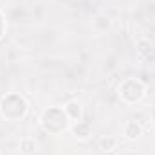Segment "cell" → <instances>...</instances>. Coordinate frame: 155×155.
<instances>
[{"label":"cell","instance_id":"obj_10","mask_svg":"<svg viewBox=\"0 0 155 155\" xmlns=\"http://www.w3.org/2000/svg\"><path fill=\"white\" fill-rule=\"evenodd\" d=\"M116 144H117V141L114 137H110V135L101 137V139L97 141V146H99V150H103V152H114V150H116Z\"/></svg>","mask_w":155,"mask_h":155},{"label":"cell","instance_id":"obj_2","mask_svg":"<svg viewBox=\"0 0 155 155\" xmlns=\"http://www.w3.org/2000/svg\"><path fill=\"white\" fill-rule=\"evenodd\" d=\"M71 119L67 117L63 107H49L43 110V114L40 117V124L41 128L51 134V135H60L69 128Z\"/></svg>","mask_w":155,"mask_h":155},{"label":"cell","instance_id":"obj_9","mask_svg":"<svg viewBox=\"0 0 155 155\" xmlns=\"http://www.w3.org/2000/svg\"><path fill=\"white\" fill-rule=\"evenodd\" d=\"M92 25H94V29H96V31L103 33V31H108V29L112 27V20H110L107 15H97V16H94Z\"/></svg>","mask_w":155,"mask_h":155},{"label":"cell","instance_id":"obj_3","mask_svg":"<svg viewBox=\"0 0 155 155\" xmlns=\"http://www.w3.org/2000/svg\"><path fill=\"white\" fill-rule=\"evenodd\" d=\"M117 94H119V97H121L123 103H126V105H135V103H139V101L146 96V87H144V83H143L141 79H137V78H128V79H124V81L119 85Z\"/></svg>","mask_w":155,"mask_h":155},{"label":"cell","instance_id":"obj_5","mask_svg":"<svg viewBox=\"0 0 155 155\" xmlns=\"http://www.w3.org/2000/svg\"><path fill=\"white\" fill-rule=\"evenodd\" d=\"M63 110H65V114L67 117L71 119V121H81V117H83V107H81V103L78 101V99H71V101H67L65 105H63Z\"/></svg>","mask_w":155,"mask_h":155},{"label":"cell","instance_id":"obj_7","mask_svg":"<svg viewBox=\"0 0 155 155\" xmlns=\"http://www.w3.org/2000/svg\"><path fill=\"white\" fill-rule=\"evenodd\" d=\"M135 47H137V52H139V56H141V58H144V60H150V58L155 54L153 43H152L150 40H137Z\"/></svg>","mask_w":155,"mask_h":155},{"label":"cell","instance_id":"obj_8","mask_svg":"<svg viewBox=\"0 0 155 155\" xmlns=\"http://www.w3.org/2000/svg\"><path fill=\"white\" fill-rule=\"evenodd\" d=\"M18 150H20V153L22 155H35L36 153V150H38V144H36L35 139H31V137H24V139L20 141V144H18Z\"/></svg>","mask_w":155,"mask_h":155},{"label":"cell","instance_id":"obj_6","mask_svg":"<svg viewBox=\"0 0 155 155\" xmlns=\"http://www.w3.org/2000/svg\"><path fill=\"white\" fill-rule=\"evenodd\" d=\"M123 135L130 141H135L143 135V126L139 121H126L123 126Z\"/></svg>","mask_w":155,"mask_h":155},{"label":"cell","instance_id":"obj_4","mask_svg":"<svg viewBox=\"0 0 155 155\" xmlns=\"http://www.w3.org/2000/svg\"><path fill=\"white\" fill-rule=\"evenodd\" d=\"M72 134H74V137L79 139V141H87V139H90L92 137V124L88 123V121H76L74 124H72Z\"/></svg>","mask_w":155,"mask_h":155},{"label":"cell","instance_id":"obj_1","mask_svg":"<svg viewBox=\"0 0 155 155\" xmlns=\"http://www.w3.org/2000/svg\"><path fill=\"white\" fill-rule=\"evenodd\" d=\"M29 112L27 99L18 92H9L0 99V116L5 121H22Z\"/></svg>","mask_w":155,"mask_h":155},{"label":"cell","instance_id":"obj_11","mask_svg":"<svg viewBox=\"0 0 155 155\" xmlns=\"http://www.w3.org/2000/svg\"><path fill=\"white\" fill-rule=\"evenodd\" d=\"M5 27H7V24H5V16H4V13L0 11V40H2V36L5 35Z\"/></svg>","mask_w":155,"mask_h":155}]
</instances>
